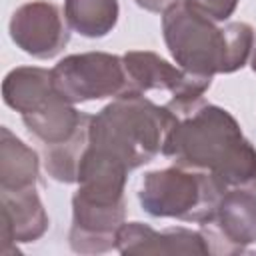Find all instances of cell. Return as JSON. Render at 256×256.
<instances>
[{"mask_svg":"<svg viewBox=\"0 0 256 256\" xmlns=\"http://www.w3.org/2000/svg\"><path fill=\"white\" fill-rule=\"evenodd\" d=\"M162 154L176 166L208 172L226 190L256 192V148L226 108L200 102L178 116Z\"/></svg>","mask_w":256,"mask_h":256,"instance_id":"cell-1","label":"cell"},{"mask_svg":"<svg viewBox=\"0 0 256 256\" xmlns=\"http://www.w3.org/2000/svg\"><path fill=\"white\" fill-rule=\"evenodd\" d=\"M162 34L176 64L202 78L240 70L254 50V28L246 22L218 24L194 0H176L162 12Z\"/></svg>","mask_w":256,"mask_h":256,"instance_id":"cell-2","label":"cell"},{"mask_svg":"<svg viewBox=\"0 0 256 256\" xmlns=\"http://www.w3.org/2000/svg\"><path fill=\"white\" fill-rule=\"evenodd\" d=\"M176 122L178 114L166 104H156L142 92H128L90 116L86 148L132 172L162 152Z\"/></svg>","mask_w":256,"mask_h":256,"instance_id":"cell-3","label":"cell"},{"mask_svg":"<svg viewBox=\"0 0 256 256\" xmlns=\"http://www.w3.org/2000/svg\"><path fill=\"white\" fill-rule=\"evenodd\" d=\"M126 180L128 170L124 166L84 150L68 234L74 252L102 254L116 248V234L126 218Z\"/></svg>","mask_w":256,"mask_h":256,"instance_id":"cell-4","label":"cell"},{"mask_svg":"<svg viewBox=\"0 0 256 256\" xmlns=\"http://www.w3.org/2000/svg\"><path fill=\"white\" fill-rule=\"evenodd\" d=\"M2 100L16 110L44 148L70 142L88 128L90 114L78 112L72 102L58 94L52 70L40 66H18L2 80Z\"/></svg>","mask_w":256,"mask_h":256,"instance_id":"cell-5","label":"cell"},{"mask_svg":"<svg viewBox=\"0 0 256 256\" xmlns=\"http://www.w3.org/2000/svg\"><path fill=\"white\" fill-rule=\"evenodd\" d=\"M226 188L208 172L170 166L146 172L138 190L140 206L154 218L206 224Z\"/></svg>","mask_w":256,"mask_h":256,"instance_id":"cell-6","label":"cell"},{"mask_svg":"<svg viewBox=\"0 0 256 256\" xmlns=\"http://www.w3.org/2000/svg\"><path fill=\"white\" fill-rule=\"evenodd\" d=\"M52 82L58 94L72 104L136 92L126 74L122 56L108 52L64 56L52 68Z\"/></svg>","mask_w":256,"mask_h":256,"instance_id":"cell-7","label":"cell"},{"mask_svg":"<svg viewBox=\"0 0 256 256\" xmlns=\"http://www.w3.org/2000/svg\"><path fill=\"white\" fill-rule=\"evenodd\" d=\"M122 60L132 88L142 94L152 90L168 92L170 100L166 106L178 116L194 110L202 102L204 92L212 86V78L194 76L150 50H130Z\"/></svg>","mask_w":256,"mask_h":256,"instance_id":"cell-8","label":"cell"},{"mask_svg":"<svg viewBox=\"0 0 256 256\" xmlns=\"http://www.w3.org/2000/svg\"><path fill=\"white\" fill-rule=\"evenodd\" d=\"M210 254H240L256 242V192L226 190L214 216L202 224Z\"/></svg>","mask_w":256,"mask_h":256,"instance_id":"cell-9","label":"cell"},{"mask_svg":"<svg viewBox=\"0 0 256 256\" xmlns=\"http://www.w3.org/2000/svg\"><path fill=\"white\" fill-rule=\"evenodd\" d=\"M60 8L48 0H32L18 6L10 18L8 30L12 42L26 54L48 60L62 52L70 40Z\"/></svg>","mask_w":256,"mask_h":256,"instance_id":"cell-10","label":"cell"},{"mask_svg":"<svg viewBox=\"0 0 256 256\" xmlns=\"http://www.w3.org/2000/svg\"><path fill=\"white\" fill-rule=\"evenodd\" d=\"M116 250L128 254H210L202 230L182 226L154 230L142 222H124L116 234Z\"/></svg>","mask_w":256,"mask_h":256,"instance_id":"cell-11","label":"cell"},{"mask_svg":"<svg viewBox=\"0 0 256 256\" xmlns=\"http://www.w3.org/2000/svg\"><path fill=\"white\" fill-rule=\"evenodd\" d=\"M2 200V254H10L12 246L34 242L48 230V214L36 188L0 192Z\"/></svg>","mask_w":256,"mask_h":256,"instance_id":"cell-12","label":"cell"},{"mask_svg":"<svg viewBox=\"0 0 256 256\" xmlns=\"http://www.w3.org/2000/svg\"><path fill=\"white\" fill-rule=\"evenodd\" d=\"M0 134V192L36 188L40 168L36 150L26 146L6 126H2Z\"/></svg>","mask_w":256,"mask_h":256,"instance_id":"cell-13","label":"cell"},{"mask_svg":"<svg viewBox=\"0 0 256 256\" xmlns=\"http://www.w3.org/2000/svg\"><path fill=\"white\" fill-rule=\"evenodd\" d=\"M118 0H64L66 24L86 38L110 34L118 22Z\"/></svg>","mask_w":256,"mask_h":256,"instance_id":"cell-14","label":"cell"},{"mask_svg":"<svg viewBox=\"0 0 256 256\" xmlns=\"http://www.w3.org/2000/svg\"><path fill=\"white\" fill-rule=\"evenodd\" d=\"M194 2L216 22H226L234 14L240 0H194Z\"/></svg>","mask_w":256,"mask_h":256,"instance_id":"cell-15","label":"cell"},{"mask_svg":"<svg viewBox=\"0 0 256 256\" xmlns=\"http://www.w3.org/2000/svg\"><path fill=\"white\" fill-rule=\"evenodd\" d=\"M140 8L148 10V12H164L170 4H174L176 0H134Z\"/></svg>","mask_w":256,"mask_h":256,"instance_id":"cell-16","label":"cell"},{"mask_svg":"<svg viewBox=\"0 0 256 256\" xmlns=\"http://www.w3.org/2000/svg\"><path fill=\"white\" fill-rule=\"evenodd\" d=\"M250 66H252V70L256 72V48L252 50V56H250Z\"/></svg>","mask_w":256,"mask_h":256,"instance_id":"cell-17","label":"cell"}]
</instances>
